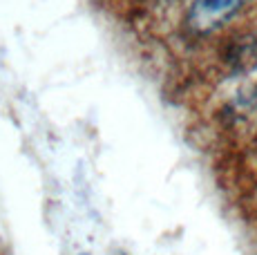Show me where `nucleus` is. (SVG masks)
<instances>
[{
	"instance_id": "2",
	"label": "nucleus",
	"mask_w": 257,
	"mask_h": 255,
	"mask_svg": "<svg viewBox=\"0 0 257 255\" xmlns=\"http://www.w3.org/2000/svg\"><path fill=\"white\" fill-rule=\"evenodd\" d=\"M83 255H87V253H83Z\"/></svg>"
},
{
	"instance_id": "1",
	"label": "nucleus",
	"mask_w": 257,
	"mask_h": 255,
	"mask_svg": "<svg viewBox=\"0 0 257 255\" xmlns=\"http://www.w3.org/2000/svg\"><path fill=\"white\" fill-rule=\"evenodd\" d=\"M250 0H192L188 12V27L197 34H208L228 23Z\"/></svg>"
}]
</instances>
